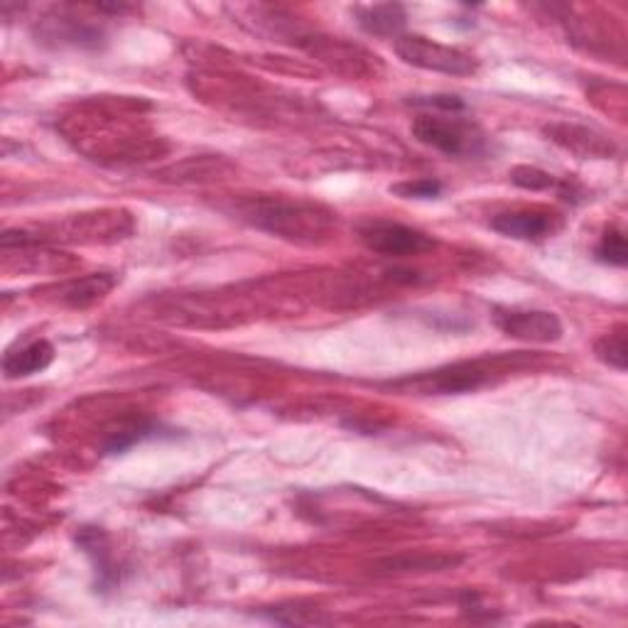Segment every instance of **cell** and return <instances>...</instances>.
<instances>
[{
    "mask_svg": "<svg viewBox=\"0 0 628 628\" xmlns=\"http://www.w3.org/2000/svg\"><path fill=\"white\" fill-rule=\"evenodd\" d=\"M77 545L84 555L94 565V574H96V592L101 594H111L118 590L120 584V567L114 557V550H111V538L106 531L101 528H81L77 533Z\"/></svg>",
    "mask_w": 628,
    "mask_h": 628,
    "instance_id": "cell-8",
    "label": "cell"
},
{
    "mask_svg": "<svg viewBox=\"0 0 628 628\" xmlns=\"http://www.w3.org/2000/svg\"><path fill=\"white\" fill-rule=\"evenodd\" d=\"M412 136L447 158H476L486 150V136L457 114H422L412 124Z\"/></svg>",
    "mask_w": 628,
    "mask_h": 628,
    "instance_id": "cell-3",
    "label": "cell"
},
{
    "mask_svg": "<svg viewBox=\"0 0 628 628\" xmlns=\"http://www.w3.org/2000/svg\"><path fill=\"white\" fill-rule=\"evenodd\" d=\"M596 359L616 371H626L628 367V344H626V324H616L604 337L594 344Z\"/></svg>",
    "mask_w": 628,
    "mask_h": 628,
    "instance_id": "cell-15",
    "label": "cell"
},
{
    "mask_svg": "<svg viewBox=\"0 0 628 628\" xmlns=\"http://www.w3.org/2000/svg\"><path fill=\"white\" fill-rule=\"evenodd\" d=\"M39 37L43 39H55L57 45H72L81 49H96L104 43V30L94 27L86 20L77 18H47L39 30Z\"/></svg>",
    "mask_w": 628,
    "mask_h": 628,
    "instance_id": "cell-9",
    "label": "cell"
},
{
    "mask_svg": "<svg viewBox=\"0 0 628 628\" xmlns=\"http://www.w3.org/2000/svg\"><path fill=\"white\" fill-rule=\"evenodd\" d=\"M511 179H513V185H519L523 189H531V191H543V189L557 187V179L553 175H548V172H543L538 167H528V165L515 167L511 172Z\"/></svg>",
    "mask_w": 628,
    "mask_h": 628,
    "instance_id": "cell-18",
    "label": "cell"
},
{
    "mask_svg": "<svg viewBox=\"0 0 628 628\" xmlns=\"http://www.w3.org/2000/svg\"><path fill=\"white\" fill-rule=\"evenodd\" d=\"M116 288V276L111 272H94V276L74 278L57 288V302H62L67 307H91L98 300H104L111 290Z\"/></svg>",
    "mask_w": 628,
    "mask_h": 628,
    "instance_id": "cell-11",
    "label": "cell"
},
{
    "mask_svg": "<svg viewBox=\"0 0 628 628\" xmlns=\"http://www.w3.org/2000/svg\"><path fill=\"white\" fill-rule=\"evenodd\" d=\"M491 317L505 337L528 344H555L562 339L565 332L560 317L545 310L496 307Z\"/></svg>",
    "mask_w": 628,
    "mask_h": 628,
    "instance_id": "cell-6",
    "label": "cell"
},
{
    "mask_svg": "<svg viewBox=\"0 0 628 628\" xmlns=\"http://www.w3.org/2000/svg\"><path fill=\"white\" fill-rule=\"evenodd\" d=\"M594 256H596V260L609 263V266L624 268L626 260H628V246H626L624 231H619V229L604 231L602 241L596 243V248H594Z\"/></svg>",
    "mask_w": 628,
    "mask_h": 628,
    "instance_id": "cell-17",
    "label": "cell"
},
{
    "mask_svg": "<svg viewBox=\"0 0 628 628\" xmlns=\"http://www.w3.org/2000/svg\"><path fill=\"white\" fill-rule=\"evenodd\" d=\"M415 106H428L434 108L438 114H462L467 104L460 96H452V94H434V96H418L412 98Z\"/></svg>",
    "mask_w": 628,
    "mask_h": 628,
    "instance_id": "cell-20",
    "label": "cell"
},
{
    "mask_svg": "<svg viewBox=\"0 0 628 628\" xmlns=\"http://www.w3.org/2000/svg\"><path fill=\"white\" fill-rule=\"evenodd\" d=\"M545 133L555 140L557 146H562L565 150H572L574 155L582 158H609L614 155V146L604 136L596 133V130L582 128V126H550L545 128Z\"/></svg>",
    "mask_w": 628,
    "mask_h": 628,
    "instance_id": "cell-10",
    "label": "cell"
},
{
    "mask_svg": "<svg viewBox=\"0 0 628 628\" xmlns=\"http://www.w3.org/2000/svg\"><path fill=\"white\" fill-rule=\"evenodd\" d=\"M515 357H484L474 361H457L438 371L420 373V376L395 381V388L415 391L422 395H452V393H472L476 388L491 383L493 376H503L513 369Z\"/></svg>",
    "mask_w": 628,
    "mask_h": 628,
    "instance_id": "cell-2",
    "label": "cell"
},
{
    "mask_svg": "<svg viewBox=\"0 0 628 628\" xmlns=\"http://www.w3.org/2000/svg\"><path fill=\"white\" fill-rule=\"evenodd\" d=\"M442 182L438 179H415V182H400V185L391 187L393 195L403 199H438L442 195Z\"/></svg>",
    "mask_w": 628,
    "mask_h": 628,
    "instance_id": "cell-19",
    "label": "cell"
},
{
    "mask_svg": "<svg viewBox=\"0 0 628 628\" xmlns=\"http://www.w3.org/2000/svg\"><path fill=\"white\" fill-rule=\"evenodd\" d=\"M160 434V425L153 422H138V425H128V428L114 432L106 442V454H120L133 447V444L143 442L148 438H158Z\"/></svg>",
    "mask_w": 628,
    "mask_h": 628,
    "instance_id": "cell-16",
    "label": "cell"
},
{
    "mask_svg": "<svg viewBox=\"0 0 628 628\" xmlns=\"http://www.w3.org/2000/svg\"><path fill=\"white\" fill-rule=\"evenodd\" d=\"M359 236L363 246L373 253L388 258H405V256H420V253L430 251L434 241L412 226L395 224V221H369L359 229Z\"/></svg>",
    "mask_w": 628,
    "mask_h": 628,
    "instance_id": "cell-5",
    "label": "cell"
},
{
    "mask_svg": "<svg viewBox=\"0 0 628 628\" xmlns=\"http://www.w3.org/2000/svg\"><path fill=\"white\" fill-rule=\"evenodd\" d=\"M55 361V347L45 339L23 344V347L10 349L3 359L5 379H25L33 373L45 371Z\"/></svg>",
    "mask_w": 628,
    "mask_h": 628,
    "instance_id": "cell-12",
    "label": "cell"
},
{
    "mask_svg": "<svg viewBox=\"0 0 628 628\" xmlns=\"http://www.w3.org/2000/svg\"><path fill=\"white\" fill-rule=\"evenodd\" d=\"M462 557L452 555H400L376 565V574H410V572H442L460 565Z\"/></svg>",
    "mask_w": 628,
    "mask_h": 628,
    "instance_id": "cell-14",
    "label": "cell"
},
{
    "mask_svg": "<svg viewBox=\"0 0 628 628\" xmlns=\"http://www.w3.org/2000/svg\"><path fill=\"white\" fill-rule=\"evenodd\" d=\"M491 229L515 241H543L562 229V217L545 207H523L496 214Z\"/></svg>",
    "mask_w": 628,
    "mask_h": 628,
    "instance_id": "cell-7",
    "label": "cell"
},
{
    "mask_svg": "<svg viewBox=\"0 0 628 628\" xmlns=\"http://www.w3.org/2000/svg\"><path fill=\"white\" fill-rule=\"evenodd\" d=\"M236 214L251 226L292 243H317L332 234L334 217L319 205L282 197H256L236 207Z\"/></svg>",
    "mask_w": 628,
    "mask_h": 628,
    "instance_id": "cell-1",
    "label": "cell"
},
{
    "mask_svg": "<svg viewBox=\"0 0 628 628\" xmlns=\"http://www.w3.org/2000/svg\"><path fill=\"white\" fill-rule=\"evenodd\" d=\"M395 55L405 65L425 69V72H438L447 77H472L476 74V59L457 47H447L434 43L422 35H403L395 39Z\"/></svg>",
    "mask_w": 628,
    "mask_h": 628,
    "instance_id": "cell-4",
    "label": "cell"
},
{
    "mask_svg": "<svg viewBox=\"0 0 628 628\" xmlns=\"http://www.w3.org/2000/svg\"><path fill=\"white\" fill-rule=\"evenodd\" d=\"M357 23L361 30L376 37H393L408 23V10L400 3H381V5H357L353 8Z\"/></svg>",
    "mask_w": 628,
    "mask_h": 628,
    "instance_id": "cell-13",
    "label": "cell"
}]
</instances>
